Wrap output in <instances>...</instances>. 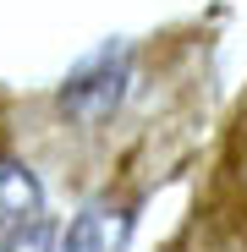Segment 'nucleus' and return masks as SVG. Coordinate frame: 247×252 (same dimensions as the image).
<instances>
[{
  "label": "nucleus",
  "instance_id": "f257e3e1",
  "mask_svg": "<svg viewBox=\"0 0 247 252\" xmlns=\"http://www.w3.org/2000/svg\"><path fill=\"white\" fill-rule=\"evenodd\" d=\"M127 82H132V50L121 44V38H105L94 55H82V61L66 71L55 104H61V115H66L71 126L94 132L99 121H110V115L121 110Z\"/></svg>",
  "mask_w": 247,
  "mask_h": 252
},
{
  "label": "nucleus",
  "instance_id": "f03ea898",
  "mask_svg": "<svg viewBox=\"0 0 247 252\" xmlns=\"http://www.w3.org/2000/svg\"><path fill=\"white\" fill-rule=\"evenodd\" d=\"M127 214L121 208H110L105 197L99 203H82L71 225L55 230V252H121V241H127Z\"/></svg>",
  "mask_w": 247,
  "mask_h": 252
},
{
  "label": "nucleus",
  "instance_id": "7ed1b4c3",
  "mask_svg": "<svg viewBox=\"0 0 247 252\" xmlns=\"http://www.w3.org/2000/svg\"><path fill=\"white\" fill-rule=\"evenodd\" d=\"M38 208H44V187H38V176L28 170L22 159H0V225H22L33 220Z\"/></svg>",
  "mask_w": 247,
  "mask_h": 252
},
{
  "label": "nucleus",
  "instance_id": "20e7f679",
  "mask_svg": "<svg viewBox=\"0 0 247 252\" xmlns=\"http://www.w3.org/2000/svg\"><path fill=\"white\" fill-rule=\"evenodd\" d=\"M0 252H55V225L44 214H33V220H22L0 236Z\"/></svg>",
  "mask_w": 247,
  "mask_h": 252
}]
</instances>
